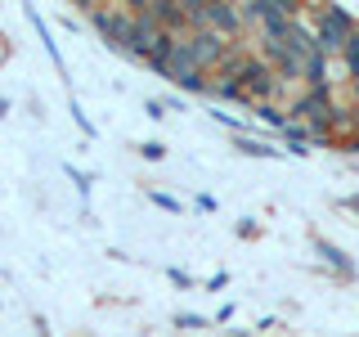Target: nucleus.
Returning a JSON list of instances; mask_svg holds the SVG:
<instances>
[{
  "instance_id": "obj_16",
  "label": "nucleus",
  "mask_w": 359,
  "mask_h": 337,
  "mask_svg": "<svg viewBox=\"0 0 359 337\" xmlns=\"http://www.w3.org/2000/svg\"><path fill=\"white\" fill-rule=\"evenodd\" d=\"M175 324H180V329H202V324H207V319H202V315H180Z\"/></svg>"
},
{
  "instance_id": "obj_23",
  "label": "nucleus",
  "mask_w": 359,
  "mask_h": 337,
  "mask_svg": "<svg viewBox=\"0 0 359 337\" xmlns=\"http://www.w3.org/2000/svg\"><path fill=\"white\" fill-rule=\"evenodd\" d=\"M72 117H76V121H81V131H86V135H95V126H90V121H86V112H81V108H76V104H72Z\"/></svg>"
},
{
  "instance_id": "obj_1",
  "label": "nucleus",
  "mask_w": 359,
  "mask_h": 337,
  "mask_svg": "<svg viewBox=\"0 0 359 337\" xmlns=\"http://www.w3.org/2000/svg\"><path fill=\"white\" fill-rule=\"evenodd\" d=\"M310 18H314V41H319V54H346V45H351V37L359 32V22L351 9H341V5H314L310 9Z\"/></svg>"
},
{
  "instance_id": "obj_7",
  "label": "nucleus",
  "mask_w": 359,
  "mask_h": 337,
  "mask_svg": "<svg viewBox=\"0 0 359 337\" xmlns=\"http://www.w3.org/2000/svg\"><path fill=\"white\" fill-rule=\"evenodd\" d=\"M207 32H220L224 41H238L247 32L238 5H216V0H211V5H207Z\"/></svg>"
},
{
  "instance_id": "obj_5",
  "label": "nucleus",
  "mask_w": 359,
  "mask_h": 337,
  "mask_svg": "<svg viewBox=\"0 0 359 337\" xmlns=\"http://www.w3.org/2000/svg\"><path fill=\"white\" fill-rule=\"evenodd\" d=\"M229 50H233V41H224L220 32H189V54H194V63L202 72H220Z\"/></svg>"
},
{
  "instance_id": "obj_10",
  "label": "nucleus",
  "mask_w": 359,
  "mask_h": 337,
  "mask_svg": "<svg viewBox=\"0 0 359 337\" xmlns=\"http://www.w3.org/2000/svg\"><path fill=\"white\" fill-rule=\"evenodd\" d=\"M310 86H328V54H314L306 63V90Z\"/></svg>"
},
{
  "instance_id": "obj_21",
  "label": "nucleus",
  "mask_w": 359,
  "mask_h": 337,
  "mask_svg": "<svg viewBox=\"0 0 359 337\" xmlns=\"http://www.w3.org/2000/svg\"><path fill=\"white\" fill-rule=\"evenodd\" d=\"M140 153H144V157H149V162H157V157H162L166 149H162V144H144V149H140Z\"/></svg>"
},
{
  "instance_id": "obj_17",
  "label": "nucleus",
  "mask_w": 359,
  "mask_h": 337,
  "mask_svg": "<svg viewBox=\"0 0 359 337\" xmlns=\"http://www.w3.org/2000/svg\"><path fill=\"white\" fill-rule=\"evenodd\" d=\"M144 112H149V117H166V104H162V99H149Z\"/></svg>"
},
{
  "instance_id": "obj_4",
  "label": "nucleus",
  "mask_w": 359,
  "mask_h": 337,
  "mask_svg": "<svg viewBox=\"0 0 359 337\" xmlns=\"http://www.w3.org/2000/svg\"><path fill=\"white\" fill-rule=\"evenodd\" d=\"M166 81H175L180 90H189V95H198V90H211L207 72L194 63V54H189V37H175V54L171 63H166Z\"/></svg>"
},
{
  "instance_id": "obj_2",
  "label": "nucleus",
  "mask_w": 359,
  "mask_h": 337,
  "mask_svg": "<svg viewBox=\"0 0 359 337\" xmlns=\"http://www.w3.org/2000/svg\"><path fill=\"white\" fill-rule=\"evenodd\" d=\"M76 5L90 14V22L99 27V37H104L112 50H126L130 37H135V9H104L99 0H76Z\"/></svg>"
},
{
  "instance_id": "obj_19",
  "label": "nucleus",
  "mask_w": 359,
  "mask_h": 337,
  "mask_svg": "<svg viewBox=\"0 0 359 337\" xmlns=\"http://www.w3.org/2000/svg\"><path fill=\"white\" fill-rule=\"evenodd\" d=\"M171 284H175V288H194V279H189L184 270H171Z\"/></svg>"
},
{
  "instance_id": "obj_14",
  "label": "nucleus",
  "mask_w": 359,
  "mask_h": 337,
  "mask_svg": "<svg viewBox=\"0 0 359 337\" xmlns=\"http://www.w3.org/2000/svg\"><path fill=\"white\" fill-rule=\"evenodd\" d=\"M341 59H346V67H351V81H359V32L351 37V45H346Z\"/></svg>"
},
{
  "instance_id": "obj_8",
  "label": "nucleus",
  "mask_w": 359,
  "mask_h": 337,
  "mask_svg": "<svg viewBox=\"0 0 359 337\" xmlns=\"http://www.w3.org/2000/svg\"><path fill=\"white\" fill-rule=\"evenodd\" d=\"M283 45H287V54H292V59H301V63H310L314 54H319V41H314V27H306V18H297V22L287 27Z\"/></svg>"
},
{
  "instance_id": "obj_18",
  "label": "nucleus",
  "mask_w": 359,
  "mask_h": 337,
  "mask_svg": "<svg viewBox=\"0 0 359 337\" xmlns=\"http://www.w3.org/2000/svg\"><path fill=\"white\" fill-rule=\"evenodd\" d=\"M153 202H157L162 211H180V202H175V198H166V194H153Z\"/></svg>"
},
{
  "instance_id": "obj_15",
  "label": "nucleus",
  "mask_w": 359,
  "mask_h": 337,
  "mask_svg": "<svg viewBox=\"0 0 359 337\" xmlns=\"http://www.w3.org/2000/svg\"><path fill=\"white\" fill-rule=\"evenodd\" d=\"M27 18H32V22H36V32H41V37H45V18L36 14V9H27ZM45 50H50V59H54V63H59V67H63V59H59V50H54V41H45Z\"/></svg>"
},
{
  "instance_id": "obj_13",
  "label": "nucleus",
  "mask_w": 359,
  "mask_h": 337,
  "mask_svg": "<svg viewBox=\"0 0 359 337\" xmlns=\"http://www.w3.org/2000/svg\"><path fill=\"white\" fill-rule=\"evenodd\" d=\"M238 153H247V157H278V149H269V144H261V140H247V135H238Z\"/></svg>"
},
{
  "instance_id": "obj_24",
  "label": "nucleus",
  "mask_w": 359,
  "mask_h": 337,
  "mask_svg": "<svg viewBox=\"0 0 359 337\" xmlns=\"http://www.w3.org/2000/svg\"><path fill=\"white\" fill-rule=\"evenodd\" d=\"M341 207H346V211H355V216H359V194H346V198H341Z\"/></svg>"
},
{
  "instance_id": "obj_11",
  "label": "nucleus",
  "mask_w": 359,
  "mask_h": 337,
  "mask_svg": "<svg viewBox=\"0 0 359 337\" xmlns=\"http://www.w3.org/2000/svg\"><path fill=\"white\" fill-rule=\"evenodd\" d=\"M252 112L265 121V126H274V131H287V121H292V117H287V112L278 108V104H261V108H252Z\"/></svg>"
},
{
  "instance_id": "obj_22",
  "label": "nucleus",
  "mask_w": 359,
  "mask_h": 337,
  "mask_svg": "<svg viewBox=\"0 0 359 337\" xmlns=\"http://www.w3.org/2000/svg\"><path fill=\"white\" fill-rule=\"evenodd\" d=\"M224 284H229V275H211V279H207V288H211V292H220Z\"/></svg>"
},
{
  "instance_id": "obj_9",
  "label": "nucleus",
  "mask_w": 359,
  "mask_h": 337,
  "mask_svg": "<svg viewBox=\"0 0 359 337\" xmlns=\"http://www.w3.org/2000/svg\"><path fill=\"white\" fill-rule=\"evenodd\" d=\"M314 247H319V256H323V261H328V265H332L341 279H355V265H351V256H346L341 247H332V243H323V239L314 243Z\"/></svg>"
},
{
  "instance_id": "obj_20",
  "label": "nucleus",
  "mask_w": 359,
  "mask_h": 337,
  "mask_svg": "<svg viewBox=\"0 0 359 337\" xmlns=\"http://www.w3.org/2000/svg\"><path fill=\"white\" fill-rule=\"evenodd\" d=\"M67 176H72V185H76V189H81V194H86V189H90V180H86L81 171H76V166H67Z\"/></svg>"
},
{
  "instance_id": "obj_6",
  "label": "nucleus",
  "mask_w": 359,
  "mask_h": 337,
  "mask_svg": "<svg viewBox=\"0 0 359 337\" xmlns=\"http://www.w3.org/2000/svg\"><path fill=\"white\" fill-rule=\"evenodd\" d=\"M166 45V32L157 27V22H149V18H140L135 14V37H130V45H126V54H135V59H144L149 63L157 50Z\"/></svg>"
},
{
  "instance_id": "obj_3",
  "label": "nucleus",
  "mask_w": 359,
  "mask_h": 337,
  "mask_svg": "<svg viewBox=\"0 0 359 337\" xmlns=\"http://www.w3.org/2000/svg\"><path fill=\"white\" fill-rule=\"evenodd\" d=\"M243 90H247V108H261V104H274L278 95H283V81H278V72L269 67L261 54L252 59V67L243 72Z\"/></svg>"
},
{
  "instance_id": "obj_25",
  "label": "nucleus",
  "mask_w": 359,
  "mask_h": 337,
  "mask_svg": "<svg viewBox=\"0 0 359 337\" xmlns=\"http://www.w3.org/2000/svg\"><path fill=\"white\" fill-rule=\"evenodd\" d=\"M346 153H359V135H355V140H346Z\"/></svg>"
},
{
  "instance_id": "obj_12",
  "label": "nucleus",
  "mask_w": 359,
  "mask_h": 337,
  "mask_svg": "<svg viewBox=\"0 0 359 337\" xmlns=\"http://www.w3.org/2000/svg\"><path fill=\"white\" fill-rule=\"evenodd\" d=\"M211 95H216V99H233V104H247V90L238 81H211Z\"/></svg>"
},
{
  "instance_id": "obj_27",
  "label": "nucleus",
  "mask_w": 359,
  "mask_h": 337,
  "mask_svg": "<svg viewBox=\"0 0 359 337\" xmlns=\"http://www.w3.org/2000/svg\"><path fill=\"white\" fill-rule=\"evenodd\" d=\"M5 112H9V99H0V117H5Z\"/></svg>"
},
{
  "instance_id": "obj_26",
  "label": "nucleus",
  "mask_w": 359,
  "mask_h": 337,
  "mask_svg": "<svg viewBox=\"0 0 359 337\" xmlns=\"http://www.w3.org/2000/svg\"><path fill=\"white\" fill-rule=\"evenodd\" d=\"M351 99H355V108H359V81H351Z\"/></svg>"
}]
</instances>
